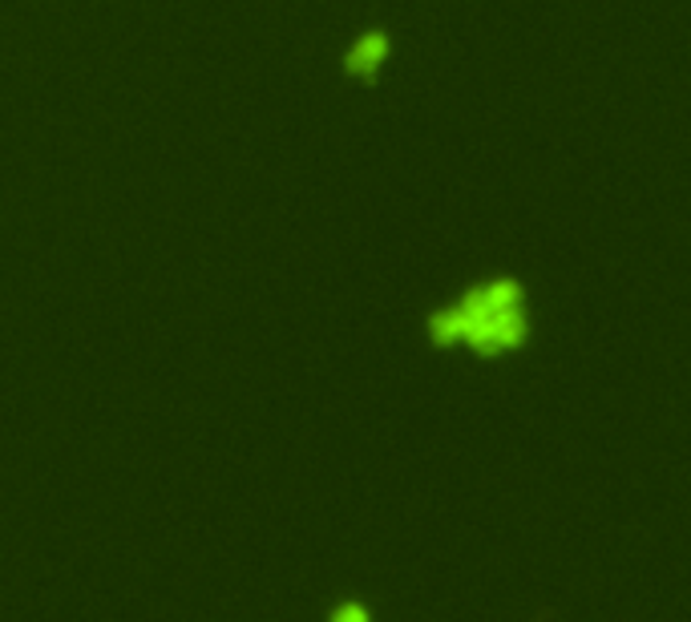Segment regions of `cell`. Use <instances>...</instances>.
<instances>
[{"label": "cell", "mask_w": 691, "mask_h": 622, "mask_svg": "<svg viewBox=\"0 0 691 622\" xmlns=\"http://www.w3.org/2000/svg\"><path fill=\"white\" fill-rule=\"evenodd\" d=\"M433 347L465 344L473 356L498 359L513 356L530 344V312H525L522 279L494 276L465 291L457 304L441 307L425 319Z\"/></svg>", "instance_id": "6da1fadb"}, {"label": "cell", "mask_w": 691, "mask_h": 622, "mask_svg": "<svg viewBox=\"0 0 691 622\" xmlns=\"http://www.w3.org/2000/svg\"><path fill=\"white\" fill-rule=\"evenodd\" d=\"M388 53H392V33H388V28H368V33H360L356 41L344 49L340 70L360 85H376V77H380V70H385Z\"/></svg>", "instance_id": "7a4b0ae2"}, {"label": "cell", "mask_w": 691, "mask_h": 622, "mask_svg": "<svg viewBox=\"0 0 691 622\" xmlns=\"http://www.w3.org/2000/svg\"><path fill=\"white\" fill-rule=\"evenodd\" d=\"M332 619L368 622V619H373V610H368V607H360V602H340V607H332Z\"/></svg>", "instance_id": "3957f363"}]
</instances>
